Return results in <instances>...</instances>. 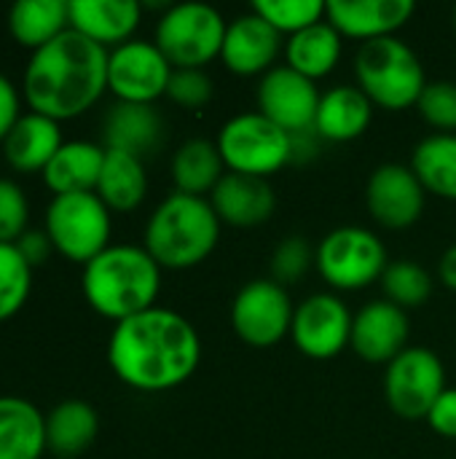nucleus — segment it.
<instances>
[{
	"label": "nucleus",
	"instance_id": "c85d7f7f",
	"mask_svg": "<svg viewBox=\"0 0 456 459\" xmlns=\"http://www.w3.org/2000/svg\"><path fill=\"white\" fill-rule=\"evenodd\" d=\"M285 59L288 67H293L309 81L325 78L341 59V35L331 22L323 19L290 35V40L285 43Z\"/></svg>",
	"mask_w": 456,
	"mask_h": 459
},
{
	"label": "nucleus",
	"instance_id": "e433bc0d",
	"mask_svg": "<svg viewBox=\"0 0 456 459\" xmlns=\"http://www.w3.org/2000/svg\"><path fill=\"white\" fill-rule=\"evenodd\" d=\"M30 223V202L19 183L0 178V242L13 245Z\"/></svg>",
	"mask_w": 456,
	"mask_h": 459
},
{
	"label": "nucleus",
	"instance_id": "20e7f679",
	"mask_svg": "<svg viewBox=\"0 0 456 459\" xmlns=\"http://www.w3.org/2000/svg\"><path fill=\"white\" fill-rule=\"evenodd\" d=\"M220 239V218L210 199L169 194L145 226V250L161 269H191L210 258Z\"/></svg>",
	"mask_w": 456,
	"mask_h": 459
},
{
	"label": "nucleus",
	"instance_id": "c756f323",
	"mask_svg": "<svg viewBox=\"0 0 456 459\" xmlns=\"http://www.w3.org/2000/svg\"><path fill=\"white\" fill-rule=\"evenodd\" d=\"M223 156L215 143L210 140H188L183 143L172 156V180L180 194L188 196H204L212 194L220 183L223 172Z\"/></svg>",
	"mask_w": 456,
	"mask_h": 459
},
{
	"label": "nucleus",
	"instance_id": "2eb2a0df",
	"mask_svg": "<svg viewBox=\"0 0 456 459\" xmlns=\"http://www.w3.org/2000/svg\"><path fill=\"white\" fill-rule=\"evenodd\" d=\"M425 186L406 164H382L366 186V204L384 229H409L425 212Z\"/></svg>",
	"mask_w": 456,
	"mask_h": 459
},
{
	"label": "nucleus",
	"instance_id": "ddd939ff",
	"mask_svg": "<svg viewBox=\"0 0 456 459\" xmlns=\"http://www.w3.org/2000/svg\"><path fill=\"white\" fill-rule=\"evenodd\" d=\"M352 312L333 293L309 296L293 315L290 336L298 352L314 360L336 358L352 339Z\"/></svg>",
	"mask_w": 456,
	"mask_h": 459
},
{
	"label": "nucleus",
	"instance_id": "58836bf2",
	"mask_svg": "<svg viewBox=\"0 0 456 459\" xmlns=\"http://www.w3.org/2000/svg\"><path fill=\"white\" fill-rule=\"evenodd\" d=\"M22 91L16 89V83L0 73V145L8 137V132L16 126V121L24 116L22 113Z\"/></svg>",
	"mask_w": 456,
	"mask_h": 459
},
{
	"label": "nucleus",
	"instance_id": "9b49d317",
	"mask_svg": "<svg viewBox=\"0 0 456 459\" xmlns=\"http://www.w3.org/2000/svg\"><path fill=\"white\" fill-rule=\"evenodd\" d=\"M293 315L296 309L288 290L274 280L247 282L231 304V325L237 336L255 350L280 344L290 333Z\"/></svg>",
	"mask_w": 456,
	"mask_h": 459
},
{
	"label": "nucleus",
	"instance_id": "1a4fd4ad",
	"mask_svg": "<svg viewBox=\"0 0 456 459\" xmlns=\"http://www.w3.org/2000/svg\"><path fill=\"white\" fill-rule=\"evenodd\" d=\"M314 264L328 285L339 290H360L382 280L390 266L384 242L360 226L333 229L317 247Z\"/></svg>",
	"mask_w": 456,
	"mask_h": 459
},
{
	"label": "nucleus",
	"instance_id": "6ab92c4d",
	"mask_svg": "<svg viewBox=\"0 0 456 459\" xmlns=\"http://www.w3.org/2000/svg\"><path fill=\"white\" fill-rule=\"evenodd\" d=\"M210 204L223 223L250 229L266 223L274 215L277 196L266 178L226 172L210 194Z\"/></svg>",
	"mask_w": 456,
	"mask_h": 459
},
{
	"label": "nucleus",
	"instance_id": "7ed1b4c3",
	"mask_svg": "<svg viewBox=\"0 0 456 459\" xmlns=\"http://www.w3.org/2000/svg\"><path fill=\"white\" fill-rule=\"evenodd\" d=\"M81 290L97 315L121 323L156 307L161 266L145 247L110 245L83 266Z\"/></svg>",
	"mask_w": 456,
	"mask_h": 459
},
{
	"label": "nucleus",
	"instance_id": "4c0bfd02",
	"mask_svg": "<svg viewBox=\"0 0 456 459\" xmlns=\"http://www.w3.org/2000/svg\"><path fill=\"white\" fill-rule=\"evenodd\" d=\"M167 97L180 108H202L212 100V81L204 70H172Z\"/></svg>",
	"mask_w": 456,
	"mask_h": 459
},
{
	"label": "nucleus",
	"instance_id": "4be33fe9",
	"mask_svg": "<svg viewBox=\"0 0 456 459\" xmlns=\"http://www.w3.org/2000/svg\"><path fill=\"white\" fill-rule=\"evenodd\" d=\"M164 137V121L153 105L116 102L102 121V140L108 151H124L137 159L159 148Z\"/></svg>",
	"mask_w": 456,
	"mask_h": 459
},
{
	"label": "nucleus",
	"instance_id": "72a5a7b5",
	"mask_svg": "<svg viewBox=\"0 0 456 459\" xmlns=\"http://www.w3.org/2000/svg\"><path fill=\"white\" fill-rule=\"evenodd\" d=\"M253 11L266 19L280 35H296L325 19L323 0H255Z\"/></svg>",
	"mask_w": 456,
	"mask_h": 459
},
{
	"label": "nucleus",
	"instance_id": "aec40b11",
	"mask_svg": "<svg viewBox=\"0 0 456 459\" xmlns=\"http://www.w3.org/2000/svg\"><path fill=\"white\" fill-rule=\"evenodd\" d=\"M140 16L142 5L137 0H70V30L102 48L132 40Z\"/></svg>",
	"mask_w": 456,
	"mask_h": 459
},
{
	"label": "nucleus",
	"instance_id": "bb28decb",
	"mask_svg": "<svg viewBox=\"0 0 456 459\" xmlns=\"http://www.w3.org/2000/svg\"><path fill=\"white\" fill-rule=\"evenodd\" d=\"M70 30V0H19L8 11V32L30 54Z\"/></svg>",
	"mask_w": 456,
	"mask_h": 459
},
{
	"label": "nucleus",
	"instance_id": "f3484780",
	"mask_svg": "<svg viewBox=\"0 0 456 459\" xmlns=\"http://www.w3.org/2000/svg\"><path fill=\"white\" fill-rule=\"evenodd\" d=\"M282 51V35L255 11L237 16L226 27L223 65L237 75H266Z\"/></svg>",
	"mask_w": 456,
	"mask_h": 459
},
{
	"label": "nucleus",
	"instance_id": "0eeeda50",
	"mask_svg": "<svg viewBox=\"0 0 456 459\" xmlns=\"http://www.w3.org/2000/svg\"><path fill=\"white\" fill-rule=\"evenodd\" d=\"M226 22L207 3H177L164 11L156 24V46L175 70H202L220 56Z\"/></svg>",
	"mask_w": 456,
	"mask_h": 459
},
{
	"label": "nucleus",
	"instance_id": "a211bd4d",
	"mask_svg": "<svg viewBox=\"0 0 456 459\" xmlns=\"http://www.w3.org/2000/svg\"><path fill=\"white\" fill-rule=\"evenodd\" d=\"M417 5L411 0H328L325 19L339 35L357 40L392 38L411 16Z\"/></svg>",
	"mask_w": 456,
	"mask_h": 459
},
{
	"label": "nucleus",
	"instance_id": "37998d69",
	"mask_svg": "<svg viewBox=\"0 0 456 459\" xmlns=\"http://www.w3.org/2000/svg\"><path fill=\"white\" fill-rule=\"evenodd\" d=\"M454 27H456V8H454Z\"/></svg>",
	"mask_w": 456,
	"mask_h": 459
},
{
	"label": "nucleus",
	"instance_id": "f03ea898",
	"mask_svg": "<svg viewBox=\"0 0 456 459\" xmlns=\"http://www.w3.org/2000/svg\"><path fill=\"white\" fill-rule=\"evenodd\" d=\"M110 51L75 30L30 54L22 73V97L32 113L54 121L83 116L108 91Z\"/></svg>",
	"mask_w": 456,
	"mask_h": 459
},
{
	"label": "nucleus",
	"instance_id": "423d86ee",
	"mask_svg": "<svg viewBox=\"0 0 456 459\" xmlns=\"http://www.w3.org/2000/svg\"><path fill=\"white\" fill-rule=\"evenodd\" d=\"M43 231L62 258L86 266L110 247V210L94 191L62 194L48 202Z\"/></svg>",
	"mask_w": 456,
	"mask_h": 459
},
{
	"label": "nucleus",
	"instance_id": "a19ab883",
	"mask_svg": "<svg viewBox=\"0 0 456 459\" xmlns=\"http://www.w3.org/2000/svg\"><path fill=\"white\" fill-rule=\"evenodd\" d=\"M430 428L443 436V438H456V390H443V395L435 401L433 411L427 414Z\"/></svg>",
	"mask_w": 456,
	"mask_h": 459
},
{
	"label": "nucleus",
	"instance_id": "9d476101",
	"mask_svg": "<svg viewBox=\"0 0 456 459\" xmlns=\"http://www.w3.org/2000/svg\"><path fill=\"white\" fill-rule=\"evenodd\" d=\"M443 390V363L435 352L425 347H409L387 366L384 395L390 409L403 420H427Z\"/></svg>",
	"mask_w": 456,
	"mask_h": 459
},
{
	"label": "nucleus",
	"instance_id": "473e14b6",
	"mask_svg": "<svg viewBox=\"0 0 456 459\" xmlns=\"http://www.w3.org/2000/svg\"><path fill=\"white\" fill-rule=\"evenodd\" d=\"M32 266L22 258L16 245L0 242V323L11 320L30 299Z\"/></svg>",
	"mask_w": 456,
	"mask_h": 459
},
{
	"label": "nucleus",
	"instance_id": "b1692460",
	"mask_svg": "<svg viewBox=\"0 0 456 459\" xmlns=\"http://www.w3.org/2000/svg\"><path fill=\"white\" fill-rule=\"evenodd\" d=\"M374 118V102L357 86H333L323 94L314 132L328 143H349L357 140Z\"/></svg>",
	"mask_w": 456,
	"mask_h": 459
},
{
	"label": "nucleus",
	"instance_id": "412c9836",
	"mask_svg": "<svg viewBox=\"0 0 456 459\" xmlns=\"http://www.w3.org/2000/svg\"><path fill=\"white\" fill-rule=\"evenodd\" d=\"M65 145L62 140V126L59 121L32 113L27 110L16 126L8 132V137L3 140V159L5 164L19 172V175H32L48 167V161L56 156V151Z\"/></svg>",
	"mask_w": 456,
	"mask_h": 459
},
{
	"label": "nucleus",
	"instance_id": "f8f14e48",
	"mask_svg": "<svg viewBox=\"0 0 456 459\" xmlns=\"http://www.w3.org/2000/svg\"><path fill=\"white\" fill-rule=\"evenodd\" d=\"M172 65L151 40H126L110 48L108 56V91L118 102L153 105L159 97H167L172 78Z\"/></svg>",
	"mask_w": 456,
	"mask_h": 459
},
{
	"label": "nucleus",
	"instance_id": "2f4dec72",
	"mask_svg": "<svg viewBox=\"0 0 456 459\" xmlns=\"http://www.w3.org/2000/svg\"><path fill=\"white\" fill-rule=\"evenodd\" d=\"M382 288L390 304L400 309L422 307L433 293V277L425 266L414 261H395L382 274Z\"/></svg>",
	"mask_w": 456,
	"mask_h": 459
},
{
	"label": "nucleus",
	"instance_id": "4468645a",
	"mask_svg": "<svg viewBox=\"0 0 456 459\" xmlns=\"http://www.w3.org/2000/svg\"><path fill=\"white\" fill-rule=\"evenodd\" d=\"M323 94L314 81L304 78L293 67H271L258 86V113L288 134L314 129Z\"/></svg>",
	"mask_w": 456,
	"mask_h": 459
},
{
	"label": "nucleus",
	"instance_id": "6e6552de",
	"mask_svg": "<svg viewBox=\"0 0 456 459\" xmlns=\"http://www.w3.org/2000/svg\"><path fill=\"white\" fill-rule=\"evenodd\" d=\"M215 145L228 172L269 178L290 164V134L258 110L226 121Z\"/></svg>",
	"mask_w": 456,
	"mask_h": 459
},
{
	"label": "nucleus",
	"instance_id": "c9c22d12",
	"mask_svg": "<svg viewBox=\"0 0 456 459\" xmlns=\"http://www.w3.org/2000/svg\"><path fill=\"white\" fill-rule=\"evenodd\" d=\"M314 261V253L304 237H288L277 245L271 255V277L282 288L290 282H298Z\"/></svg>",
	"mask_w": 456,
	"mask_h": 459
},
{
	"label": "nucleus",
	"instance_id": "39448f33",
	"mask_svg": "<svg viewBox=\"0 0 456 459\" xmlns=\"http://www.w3.org/2000/svg\"><path fill=\"white\" fill-rule=\"evenodd\" d=\"M357 89L379 108L406 110L419 102L427 78L419 56L400 38H379L360 46L355 56Z\"/></svg>",
	"mask_w": 456,
	"mask_h": 459
},
{
	"label": "nucleus",
	"instance_id": "7c9ffc66",
	"mask_svg": "<svg viewBox=\"0 0 456 459\" xmlns=\"http://www.w3.org/2000/svg\"><path fill=\"white\" fill-rule=\"evenodd\" d=\"M411 169L425 186V191L456 199V134H430L425 137L411 159Z\"/></svg>",
	"mask_w": 456,
	"mask_h": 459
},
{
	"label": "nucleus",
	"instance_id": "393cba45",
	"mask_svg": "<svg viewBox=\"0 0 456 459\" xmlns=\"http://www.w3.org/2000/svg\"><path fill=\"white\" fill-rule=\"evenodd\" d=\"M46 452V417L38 406L0 395V459H40Z\"/></svg>",
	"mask_w": 456,
	"mask_h": 459
},
{
	"label": "nucleus",
	"instance_id": "cd10ccee",
	"mask_svg": "<svg viewBox=\"0 0 456 459\" xmlns=\"http://www.w3.org/2000/svg\"><path fill=\"white\" fill-rule=\"evenodd\" d=\"M94 194L105 202L108 210H116V212L137 210L148 194V175H145L142 159L124 153V151L105 148V164H102Z\"/></svg>",
	"mask_w": 456,
	"mask_h": 459
},
{
	"label": "nucleus",
	"instance_id": "79ce46f5",
	"mask_svg": "<svg viewBox=\"0 0 456 459\" xmlns=\"http://www.w3.org/2000/svg\"><path fill=\"white\" fill-rule=\"evenodd\" d=\"M438 274H441V282H443L446 288L456 290V245L443 253L441 266H438Z\"/></svg>",
	"mask_w": 456,
	"mask_h": 459
},
{
	"label": "nucleus",
	"instance_id": "5701e85b",
	"mask_svg": "<svg viewBox=\"0 0 456 459\" xmlns=\"http://www.w3.org/2000/svg\"><path fill=\"white\" fill-rule=\"evenodd\" d=\"M105 164V145L89 140H67L43 169V183L54 196L91 194Z\"/></svg>",
	"mask_w": 456,
	"mask_h": 459
},
{
	"label": "nucleus",
	"instance_id": "f704fd0d",
	"mask_svg": "<svg viewBox=\"0 0 456 459\" xmlns=\"http://www.w3.org/2000/svg\"><path fill=\"white\" fill-rule=\"evenodd\" d=\"M417 108L430 126L441 129V134H454L456 132V83H452V81L427 83Z\"/></svg>",
	"mask_w": 456,
	"mask_h": 459
},
{
	"label": "nucleus",
	"instance_id": "dca6fc26",
	"mask_svg": "<svg viewBox=\"0 0 456 459\" xmlns=\"http://www.w3.org/2000/svg\"><path fill=\"white\" fill-rule=\"evenodd\" d=\"M409 317L406 309L390 301H374L363 307L352 320L349 347L368 363H392L409 350Z\"/></svg>",
	"mask_w": 456,
	"mask_h": 459
},
{
	"label": "nucleus",
	"instance_id": "a878e982",
	"mask_svg": "<svg viewBox=\"0 0 456 459\" xmlns=\"http://www.w3.org/2000/svg\"><path fill=\"white\" fill-rule=\"evenodd\" d=\"M99 417L86 401H62L46 414V449L54 459H78L97 438Z\"/></svg>",
	"mask_w": 456,
	"mask_h": 459
},
{
	"label": "nucleus",
	"instance_id": "f257e3e1",
	"mask_svg": "<svg viewBox=\"0 0 456 459\" xmlns=\"http://www.w3.org/2000/svg\"><path fill=\"white\" fill-rule=\"evenodd\" d=\"M202 360L196 328L177 312L153 307L116 323L108 342L113 374L137 393H167L188 382Z\"/></svg>",
	"mask_w": 456,
	"mask_h": 459
},
{
	"label": "nucleus",
	"instance_id": "ea45409f",
	"mask_svg": "<svg viewBox=\"0 0 456 459\" xmlns=\"http://www.w3.org/2000/svg\"><path fill=\"white\" fill-rule=\"evenodd\" d=\"M16 250L22 253V258L35 269V266H43L48 261V255L54 253V245L48 239V234L43 229H27L16 242Z\"/></svg>",
	"mask_w": 456,
	"mask_h": 459
}]
</instances>
